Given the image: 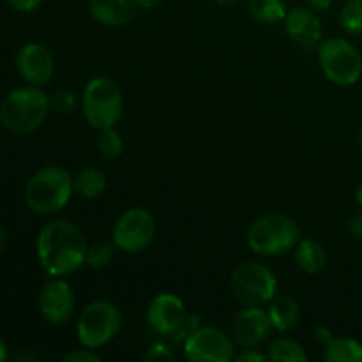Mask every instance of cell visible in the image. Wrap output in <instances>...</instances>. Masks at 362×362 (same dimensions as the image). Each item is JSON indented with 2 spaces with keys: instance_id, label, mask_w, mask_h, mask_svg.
Instances as JSON below:
<instances>
[{
  "instance_id": "cell-19",
  "label": "cell",
  "mask_w": 362,
  "mask_h": 362,
  "mask_svg": "<svg viewBox=\"0 0 362 362\" xmlns=\"http://www.w3.org/2000/svg\"><path fill=\"white\" fill-rule=\"evenodd\" d=\"M247 13L262 25H278L285 21L288 7L285 0H247Z\"/></svg>"
},
{
  "instance_id": "cell-2",
  "label": "cell",
  "mask_w": 362,
  "mask_h": 362,
  "mask_svg": "<svg viewBox=\"0 0 362 362\" xmlns=\"http://www.w3.org/2000/svg\"><path fill=\"white\" fill-rule=\"evenodd\" d=\"M74 193L73 175L62 166L37 170L25 187V204L37 216H55L64 211Z\"/></svg>"
},
{
  "instance_id": "cell-1",
  "label": "cell",
  "mask_w": 362,
  "mask_h": 362,
  "mask_svg": "<svg viewBox=\"0 0 362 362\" xmlns=\"http://www.w3.org/2000/svg\"><path fill=\"white\" fill-rule=\"evenodd\" d=\"M88 244L74 223L55 219L42 225L35 239L37 260L46 274L64 278L85 265Z\"/></svg>"
},
{
  "instance_id": "cell-23",
  "label": "cell",
  "mask_w": 362,
  "mask_h": 362,
  "mask_svg": "<svg viewBox=\"0 0 362 362\" xmlns=\"http://www.w3.org/2000/svg\"><path fill=\"white\" fill-rule=\"evenodd\" d=\"M341 28L350 35L362 34V0H346L339 11Z\"/></svg>"
},
{
  "instance_id": "cell-17",
  "label": "cell",
  "mask_w": 362,
  "mask_h": 362,
  "mask_svg": "<svg viewBox=\"0 0 362 362\" xmlns=\"http://www.w3.org/2000/svg\"><path fill=\"white\" fill-rule=\"evenodd\" d=\"M269 318L274 331L288 332L299 324L300 320V308L296 299L290 296H276L269 303Z\"/></svg>"
},
{
  "instance_id": "cell-37",
  "label": "cell",
  "mask_w": 362,
  "mask_h": 362,
  "mask_svg": "<svg viewBox=\"0 0 362 362\" xmlns=\"http://www.w3.org/2000/svg\"><path fill=\"white\" fill-rule=\"evenodd\" d=\"M7 357H9V350H7V343L4 341V338L0 336V362L7 361Z\"/></svg>"
},
{
  "instance_id": "cell-6",
  "label": "cell",
  "mask_w": 362,
  "mask_h": 362,
  "mask_svg": "<svg viewBox=\"0 0 362 362\" xmlns=\"http://www.w3.org/2000/svg\"><path fill=\"white\" fill-rule=\"evenodd\" d=\"M322 73L331 83L352 87L362 76V55L359 49L343 37L322 39L317 48Z\"/></svg>"
},
{
  "instance_id": "cell-3",
  "label": "cell",
  "mask_w": 362,
  "mask_h": 362,
  "mask_svg": "<svg viewBox=\"0 0 362 362\" xmlns=\"http://www.w3.org/2000/svg\"><path fill=\"white\" fill-rule=\"evenodd\" d=\"M49 113V99L41 87H18L6 95L0 105V122L16 134L34 133Z\"/></svg>"
},
{
  "instance_id": "cell-38",
  "label": "cell",
  "mask_w": 362,
  "mask_h": 362,
  "mask_svg": "<svg viewBox=\"0 0 362 362\" xmlns=\"http://www.w3.org/2000/svg\"><path fill=\"white\" fill-rule=\"evenodd\" d=\"M237 2H239V0H216V4L221 7H233Z\"/></svg>"
},
{
  "instance_id": "cell-10",
  "label": "cell",
  "mask_w": 362,
  "mask_h": 362,
  "mask_svg": "<svg viewBox=\"0 0 362 362\" xmlns=\"http://www.w3.org/2000/svg\"><path fill=\"white\" fill-rule=\"evenodd\" d=\"M184 356L191 362H232L235 341L218 327H198L184 339Z\"/></svg>"
},
{
  "instance_id": "cell-12",
  "label": "cell",
  "mask_w": 362,
  "mask_h": 362,
  "mask_svg": "<svg viewBox=\"0 0 362 362\" xmlns=\"http://www.w3.org/2000/svg\"><path fill=\"white\" fill-rule=\"evenodd\" d=\"M187 318V310L179 296L170 292L158 293L148 303L147 322L152 331L163 336H175Z\"/></svg>"
},
{
  "instance_id": "cell-13",
  "label": "cell",
  "mask_w": 362,
  "mask_h": 362,
  "mask_svg": "<svg viewBox=\"0 0 362 362\" xmlns=\"http://www.w3.org/2000/svg\"><path fill=\"white\" fill-rule=\"evenodd\" d=\"M272 324L267 310L262 306H246L233 317L232 334L233 341L243 349H257L267 341Z\"/></svg>"
},
{
  "instance_id": "cell-29",
  "label": "cell",
  "mask_w": 362,
  "mask_h": 362,
  "mask_svg": "<svg viewBox=\"0 0 362 362\" xmlns=\"http://www.w3.org/2000/svg\"><path fill=\"white\" fill-rule=\"evenodd\" d=\"M267 354L258 352L257 349H244L240 354H235V362H265L267 361Z\"/></svg>"
},
{
  "instance_id": "cell-9",
  "label": "cell",
  "mask_w": 362,
  "mask_h": 362,
  "mask_svg": "<svg viewBox=\"0 0 362 362\" xmlns=\"http://www.w3.org/2000/svg\"><path fill=\"white\" fill-rule=\"evenodd\" d=\"M156 237V219L147 209H127L115 221L112 239L117 250L138 255L147 250Z\"/></svg>"
},
{
  "instance_id": "cell-4",
  "label": "cell",
  "mask_w": 362,
  "mask_h": 362,
  "mask_svg": "<svg viewBox=\"0 0 362 362\" xmlns=\"http://www.w3.org/2000/svg\"><path fill=\"white\" fill-rule=\"evenodd\" d=\"M300 239L299 225L290 216L278 212L260 216L247 230V246L262 257H281L290 253L296 250Z\"/></svg>"
},
{
  "instance_id": "cell-39",
  "label": "cell",
  "mask_w": 362,
  "mask_h": 362,
  "mask_svg": "<svg viewBox=\"0 0 362 362\" xmlns=\"http://www.w3.org/2000/svg\"><path fill=\"white\" fill-rule=\"evenodd\" d=\"M356 202L359 204V207H362V182L357 186V189H356Z\"/></svg>"
},
{
  "instance_id": "cell-27",
  "label": "cell",
  "mask_w": 362,
  "mask_h": 362,
  "mask_svg": "<svg viewBox=\"0 0 362 362\" xmlns=\"http://www.w3.org/2000/svg\"><path fill=\"white\" fill-rule=\"evenodd\" d=\"M64 362H99L101 361V356L95 352L94 349H88V346H83V349H76L73 352H69L67 356H64Z\"/></svg>"
},
{
  "instance_id": "cell-7",
  "label": "cell",
  "mask_w": 362,
  "mask_h": 362,
  "mask_svg": "<svg viewBox=\"0 0 362 362\" xmlns=\"http://www.w3.org/2000/svg\"><path fill=\"white\" fill-rule=\"evenodd\" d=\"M122 327V311L110 300H92L81 311L76 322V336L81 346L103 349Z\"/></svg>"
},
{
  "instance_id": "cell-25",
  "label": "cell",
  "mask_w": 362,
  "mask_h": 362,
  "mask_svg": "<svg viewBox=\"0 0 362 362\" xmlns=\"http://www.w3.org/2000/svg\"><path fill=\"white\" fill-rule=\"evenodd\" d=\"M113 255H115V244L98 240L88 246L85 265H88L90 269H105L113 260Z\"/></svg>"
},
{
  "instance_id": "cell-30",
  "label": "cell",
  "mask_w": 362,
  "mask_h": 362,
  "mask_svg": "<svg viewBox=\"0 0 362 362\" xmlns=\"http://www.w3.org/2000/svg\"><path fill=\"white\" fill-rule=\"evenodd\" d=\"M198 327H200V317H189V315H187L184 325L180 327V331L175 334V339L177 341H180V339H186L187 336H189L193 331H197Z\"/></svg>"
},
{
  "instance_id": "cell-35",
  "label": "cell",
  "mask_w": 362,
  "mask_h": 362,
  "mask_svg": "<svg viewBox=\"0 0 362 362\" xmlns=\"http://www.w3.org/2000/svg\"><path fill=\"white\" fill-rule=\"evenodd\" d=\"M7 243H9V235H7V230L0 225V255L6 251Z\"/></svg>"
},
{
  "instance_id": "cell-18",
  "label": "cell",
  "mask_w": 362,
  "mask_h": 362,
  "mask_svg": "<svg viewBox=\"0 0 362 362\" xmlns=\"http://www.w3.org/2000/svg\"><path fill=\"white\" fill-rule=\"evenodd\" d=\"M293 260L304 274H318L327 264V253L318 240L300 239L296 246Z\"/></svg>"
},
{
  "instance_id": "cell-34",
  "label": "cell",
  "mask_w": 362,
  "mask_h": 362,
  "mask_svg": "<svg viewBox=\"0 0 362 362\" xmlns=\"http://www.w3.org/2000/svg\"><path fill=\"white\" fill-rule=\"evenodd\" d=\"M308 7H311L315 13H325L332 7V0H308Z\"/></svg>"
},
{
  "instance_id": "cell-32",
  "label": "cell",
  "mask_w": 362,
  "mask_h": 362,
  "mask_svg": "<svg viewBox=\"0 0 362 362\" xmlns=\"http://www.w3.org/2000/svg\"><path fill=\"white\" fill-rule=\"evenodd\" d=\"M313 338H315V341L318 343V345L325 346V345H327V343H331V339L334 338V336H332L331 329H329V327H324V325H318V327L315 329V332H313Z\"/></svg>"
},
{
  "instance_id": "cell-20",
  "label": "cell",
  "mask_w": 362,
  "mask_h": 362,
  "mask_svg": "<svg viewBox=\"0 0 362 362\" xmlns=\"http://www.w3.org/2000/svg\"><path fill=\"white\" fill-rule=\"evenodd\" d=\"M73 186L80 197L94 200L105 193L108 187V179L101 170L83 168L81 172H78L76 177H73Z\"/></svg>"
},
{
  "instance_id": "cell-40",
  "label": "cell",
  "mask_w": 362,
  "mask_h": 362,
  "mask_svg": "<svg viewBox=\"0 0 362 362\" xmlns=\"http://www.w3.org/2000/svg\"><path fill=\"white\" fill-rule=\"evenodd\" d=\"M359 148L362 152V126H361V131H359Z\"/></svg>"
},
{
  "instance_id": "cell-16",
  "label": "cell",
  "mask_w": 362,
  "mask_h": 362,
  "mask_svg": "<svg viewBox=\"0 0 362 362\" xmlns=\"http://www.w3.org/2000/svg\"><path fill=\"white\" fill-rule=\"evenodd\" d=\"M136 0H88V11L98 23L105 27H124L136 16Z\"/></svg>"
},
{
  "instance_id": "cell-22",
  "label": "cell",
  "mask_w": 362,
  "mask_h": 362,
  "mask_svg": "<svg viewBox=\"0 0 362 362\" xmlns=\"http://www.w3.org/2000/svg\"><path fill=\"white\" fill-rule=\"evenodd\" d=\"M267 357L272 362H306L310 359L306 349L292 338H279L272 341Z\"/></svg>"
},
{
  "instance_id": "cell-33",
  "label": "cell",
  "mask_w": 362,
  "mask_h": 362,
  "mask_svg": "<svg viewBox=\"0 0 362 362\" xmlns=\"http://www.w3.org/2000/svg\"><path fill=\"white\" fill-rule=\"evenodd\" d=\"M349 230L356 239L362 240V214H356L350 218L349 221Z\"/></svg>"
},
{
  "instance_id": "cell-36",
  "label": "cell",
  "mask_w": 362,
  "mask_h": 362,
  "mask_svg": "<svg viewBox=\"0 0 362 362\" xmlns=\"http://www.w3.org/2000/svg\"><path fill=\"white\" fill-rule=\"evenodd\" d=\"M136 2L141 9H154V7L159 6L163 0H136Z\"/></svg>"
},
{
  "instance_id": "cell-24",
  "label": "cell",
  "mask_w": 362,
  "mask_h": 362,
  "mask_svg": "<svg viewBox=\"0 0 362 362\" xmlns=\"http://www.w3.org/2000/svg\"><path fill=\"white\" fill-rule=\"evenodd\" d=\"M98 148H99V154H101L105 159H117L124 151L122 134H120L115 127L99 129Z\"/></svg>"
},
{
  "instance_id": "cell-31",
  "label": "cell",
  "mask_w": 362,
  "mask_h": 362,
  "mask_svg": "<svg viewBox=\"0 0 362 362\" xmlns=\"http://www.w3.org/2000/svg\"><path fill=\"white\" fill-rule=\"evenodd\" d=\"M11 7L18 13H32L42 4V0H7Z\"/></svg>"
},
{
  "instance_id": "cell-5",
  "label": "cell",
  "mask_w": 362,
  "mask_h": 362,
  "mask_svg": "<svg viewBox=\"0 0 362 362\" xmlns=\"http://www.w3.org/2000/svg\"><path fill=\"white\" fill-rule=\"evenodd\" d=\"M81 110L88 126L94 129L115 127L124 113V95L119 85L106 76L88 80L83 88Z\"/></svg>"
},
{
  "instance_id": "cell-26",
  "label": "cell",
  "mask_w": 362,
  "mask_h": 362,
  "mask_svg": "<svg viewBox=\"0 0 362 362\" xmlns=\"http://www.w3.org/2000/svg\"><path fill=\"white\" fill-rule=\"evenodd\" d=\"M49 99V110H55L59 113H69L76 108V95L73 90L67 88H60V90L53 92L48 95Z\"/></svg>"
},
{
  "instance_id": "cell-15",
  "label": "cell",
  "mask_w": 362,
  "mask_h": 362,
  "mask_svg": "<svg viewBox=\"0 0 362 362\" xmlns=\"http://www.w3.org/2000/svg\"><path fill=\"white\" fill-rule=\"evenodd\" d=\"M283 23H285V32L290 41L306 52L317 49L324 39V27H322L320 18L311 7L299 6L288 9Z\"/></svg>"
},
{
  "instance_id": "cell-14",
  "label": "cell",
  "mask_w": 362,
  "mask_h": 362,
  "mask_svg": "<svg viewBox=\"0 0 362 362\" xmlns=\"http://www.w3.org/2000/svg\"><path fill=\"white\" fill-rule=\"evenodd\" d=\"M16 69L20 76L34 87L49 83L55 73L53 53L39 42H28L21 46L16 55Z\"/></svg>"
},
{
  "instance_id": "cell-28",
  "label": "cell",
  "mask_w": 362,
  "mask_h": 362,
  "mask_svg": "<svg viewBox=\"0 0 362 362\" xmlns=\"http://www.w3.org/2000/svg\"><path fill=\"white\" fill-rule=\"evenodd\" d=\"M145 361H175V354L168 349L163 343H156L148 349L147 356H145Z\"/></svg>"
},
{
  "instance_id": "cell-8",
  "label": "cell",
  "mask_w": 362,
  "mask_h": 362,
  "mask_svg": "<svg viewBox=\"0 0 362 362\" xmlns=\"http://www.w3.org/2000/svg\"><path fill=\"white\" fill-rule=\"evenodd\" d=\"M232 293L244 306H265L278 296V278L260 262H243L230 276Z\"/></svg>"
},
{
  "instance_id": "cell-21",
  "label": "cell",
  "mask_w": 362,
  "mask_h": 362,
  "mask_svg": "<svg viewBox=\"0 0 362 362\" xmlns=\"http://www.w3.org/2000/svg\"><path fill=\"white\" fill-rule=\"evenodd\" d=\"M327 362H362V343L354 338H332L324 346Z\"/></svg>"
},
{
  "instance_id": "cell-11",
  "label": "cell",
  "mask_w": 362,
  "mask_h": 362,
  "mask_svg": "<svg viewBox=\"0 0 362 362\" xmlns=\"http://www.w3.org/2000/svg\"><path fill=\"white\" fill-rule=\"evenodd\" d=\"M76 299L67 281L53 278L45 283L39 292V313L48 324L62 325L73 317Z\"/></svg>"
}]
</instances>
